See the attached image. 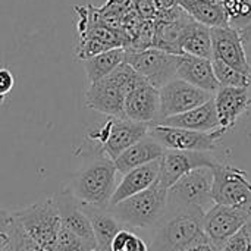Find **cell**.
Instances as JSON below:
<instances>
[{
	"mask_svg": "<svg viewBox=\"0 0 251 251\" xmlns=\"http://www.w3.org/2000/svg\"><path fill=\"white\" fill-rule=\"evenodd\" d=\"M116 174L112 159L94 154V159L76 174L69 190L79 203L107 209L118 185Z\"/></svg>",
	"mask_w": 251,
	"mask_h": 251,
	"instance_id": "obj_2",
	"label": "cell"
},
{
	"mask_svg": "<svg viewBox=\"0 0 251 251\" xmlns=\"http://www.w3.org/2000/svg\"><path fill=\"white\" fill-rule=\"evenodd\" d=\"M82 210L90 219L93 228L96 251H112V241L115 235L124 228V225L107 209L96 207L91 204H82Z\"/></svg>",
	"mask_w": 251,
	"mask_h": 251,
	"instance_id": "obj_22",
	"label": "cell"
},
{
	"mask_svg": "<svg viewBox=\"0 0 251 251\" xmlns=\"http://www.w3.org/2000/svg\"><path fill=\"white\" fill-rule=\"evenodd\" d=\"M1 251H12V250H10V249H9V246H7L6 249H3V250H1Z\"/></svg>",
	"mask_w": 251,
	"mask_h": 251,
	"instance_id": "obj_36",
	"label": "cell"
},
{
	"mask_svg": "<svg viewBox=\"0 0 251 251\" xmlns=\"http://www.w3.org/2000/svg\"><path fill=\"white\" fill-rule=\"evenodd\" d=\"M125 62L159 90L176 78L179 56L150 47L144 50H125Z\"/></svg>",
	"mask_w": 251,
	"mask_h": 251,
	"instance_id": "obj_10",
	"label": "cell"
},
{
	"mask_svg": "<svg viewBox=\"0 0 251 251\" xmlns=\"http://www.w3.org/2000/svg\"><path fill=\"white\" fill-rule=\"evenodd\" d=\"M218 157L207 151H182L166 150L159 159V176L157 182L169 190L182 176L199 168H213L218 163Z\"/></svg>",
	"mask_w": 251,
	"mask_h": 251,
	"instance_id": "obj_11",
	"label": "cell"
},
{
	"mask_svg": "<svg viewBox=\"0 0 251 251\" xmlns=\"http://www.w3.org/2000/svg\"><path fill=\"white\" fill-rule=\"evenodd\" d=\"M85 251H94V250H85Z\"/></svg>",
	"mask_w": 251,
	"mask_h": 251,
	"instance_id": "obj_37",
	"label": "cell"
},
{
	"mask_svg": "<svg viewBox=\"0 0 251 251\" xmlns=\"http://www.w3.org/2000/svg\"><path fill=\"white\" fill-rule=\"evenodd\" d=\"M124 113L126 119L134 122L147 125L157 124L160 113L159 90L147 81H143L126 96Z\"/></svg>",
	"mask_w": 251,
	"mask_h": 251,
	"instance_id": "obj_16",
	"label": "cell"
},
{
	"mask_svg": "<svg viewBox=\"0 0 251 251\" xmlns=\"http://www.w3.org/2000/svg\"><path fill=\"white\" fill-rule=\"evenodd\" d=\"M219 251H251V246L246 232L243 231V228L234 234L229 240H226L219 249Z\"/></svg>",
	"mask_w": 251,
	"mask_h": 251,
	"instance_id": "obj_31",
	"label": "cell"
},
{
	"mask_svg": "<svg viewBox=\"0 0 251 251\" xmlns=\"http://www.w3.org/2000/svg\"><path fill=\"white\" fill-rule=\"evenodd\" d=\"M249 216H250L249 213L240 209L215 204L204 213L203 218L204 234L215 244V247L219 249L226 240H229L234 234H237L244 226Z\"/></svg>",
	"mask_w": 251,
	"mask_h": 251,
	"instance_id": "obj_14",
	"label": "cell"
},
{
	"mask_svg": "<svg viewBox=\"0 0 251 251\" xmlns=\"http://www.w3.org/2000/svg\"><path fill=\"white\" fill-rule=\"evenodd\" d=\"M210 37L215 59H219L221 62L251 76V63L244 49L246 44L237 29L229 25L210 28Z\"/></svg>",
	"mask_w": 251,
	"mask_h": 251,
	"instance_id": "obj_13",
	"label": "cell"
},
{
	"mask_svg": "<svg viewBox=\"0 0 251 251\" xmlns=\"http://www.w3.org/2000/svg\"><path fill=\"white\" fill-rule=\"evenodd\" d=\"M213 172L210 168H199L182 176L168 190L166 210H203L212 200Z\"/></svg>",
	"mask_w": 251,
	"mask_h": 251,
	"instance_id": "obj_7",
	"label": "cell"
},
{
	"mask_svg": "<svg viewBox=\"0 0 251 251\" xmlns=\"http://www.w3.org/2000/svg\"><path fill=\"white\" fill-rule=\"evenodd\" d=\"M226 129L218 128L210 132L191 131L184 128L166 126L160 124L150 125L149 135L154 138L165 150H182V151H207L218 150L221 138Z\"/></svg>",
	"mask_w": 251,
	"mask_h": 251,
	"instance_id": "obj_9",
	"label": "cell"
},
{
	"mask_svg": "<svg viewBox=\"0 0 251 251\" xmlns=\"http://www.w3.org/2000/svg\"><path fill=\"white\" fill-rule=\"evenodd\" d=\"M150 125L134 122L126 118H112L100 125L99 128L90 131L85 137L88 147L103 153L106 157L115 160L126 149L149 135Z\"/></svg>",
	"mask_w": 251,
	"mask_h": 251,
	"instance_id": "obj_5",
	"label": "cell"
},
{
	"mask_svg": "<svg viewBox=\"0 0 251 251\" xmlns=\"http://www.w3.org/2000/svg\"><path fill=\"white\" fill-rule=\"evenodd\" d=\"M216 251H219V250H216Z\"/></svg>",
	"mask_w": 251,
	"mask_h": 251,
	"instance_id": "obj_38",
	"label": "cell"
},
{
	"mask_svg": "<svg viewBox=\"0 0 251 251\" xmlns=\"http://www.w3.org/2000/svg\"><path fill=\"white\" fill-rule=\"evenodd\" d=\"M203 210H166L163 219L156 225L150 251H184L204 237Z\"/></svg>",
	"mask_w": 251,
	"mask_h": 251,
	"instance_id": "obj_3",
	"label": "cell"
},
{
	"mask_svg": "<svg viewBox=\"0 0 251 251\" xmlns=\"http://www.w3.org/2000/svg\"><path fill=\"white\" fill-rule=\"evenodd\" d=\"M53 200H54V204L60 218V225L69 229L71 232H74L76 237H79L90 246H93L96 251L94 234H93L90 219L82 210V204L74 197L71 190L65 188L56 193L53 196Z\"/></svg>",
	"mask_w": 251,
	"mask_h": 251,
	"instance_id": "obj_15",
	"label": "cell"
},
{
	"mask_svg": "<svg viewBox=\"0 0 251 251\" xmlns=\"http://www.w3.org/2000/svg\"><path fill=\"white\" fill-rule=\"evenodd\" d=\"M226 12L228 24L237 29L244 41H251V0H219Z\"/></svg>",
	"mask_w": 251,
	"mask_h": 251,
	"instance_id": "obj_26",
	"label": "cell"
},
{
	"mask_svg": "<svg viewBox=\"0 0 251 251\" xmlns=\"http://www.w3.org/2000/svg\"><path fill=\"white\" fill-rule=\"evenodd\" d=\"M243 231L246 232V235H247V238H249V241H250V246H251V215L249 216L247 222L244 224V226H243Z\"/></svg>",
	"mask_w": 251,
	"mask_h": 251,
	"instance_id": "obj_35",
	"label": "cell"
},
{
	"mask_svg": "<svg viewBox=\"0 0 251 251\" xmlns=\"http://www.w3.org/2000/svg\"><path fill=\"white\" fill-rule=\"evenodd\" d=\"M212 172L213 203L240 209L251 215V181L247 172L222 162H218L212 168Z\"/></svg>",
	"mask_w": 251,
	"mask_h": 251,
	"instance_id": "obj_6",
	"label": "cell"
},
{
	"mask_svg": "<svg viewBox=\"0 0 251 251\" xmlns=\"http://www.w3.org/2000/svg\"><path fill=\"white\" fill-rule=\"evenodd\" d=\"M9 249L12 251H46L15 219L9 234Z\"/></svg>",
	"mask_w": 251,
	"mask_h": 251,
	"instance_id": "obj_28",
	"label": "cell"
},
{
	"mask_svg": "<svg viewBox=\"0 0 251 251\" xmlns=\"http://www.w3.org/2000/svg\"><path fill=\"white\" fill-rule=\"evenodd\" d=\"M168 207V190L157 181L147 190L128 197L107 210L124 225L138 229L156 226L165 216Z\"/></svg>",
	"mask_w": 251,
	"mask_h": 251,
	"instance_id": "obj_4",
	"label": "cell"
},
{
	"mask_svg": "<svg viewBox=\"0 0 251 251\" xmlns=\"http://www.w3.org/2000/svg\"><path fill=\"white\" fill-rule=\"evenodd\" d=\"M110 249L112 251H150L144 240H141L138 235L126 228H122L115 235Z\"/></svg>",
	"mask_w": 251,
	"mask_h": 251,
	"instance_id": "obj_29",
	"label": "cell"
},
{
	"mask_svg": "<svg viewBox=\"0 0 251 251\" xmlns=\"http://www.w3.org/2000/svg\"><path fill=\"white\" fill-rule=\"evenodd\" d=\"M215 107L219 119V126L229 131L237 121L251 109V96L249 88L219 87L213 96Z\"/></svg>",
	"mask_w": 251,
	"mask_h": 251,
	"instance_id": "obj_17",
	"label": "cell"
},
{
	"mask_svg": "<svg viewBox=\"0 0 251 251\" xmlns=\"http://www.w3.org/2000/svg\"><path fill=\"white\" fill-rule=\"evenodd\" d=\"M122 62H125V49L116 47V49H110L103 53H99L96 56H91L88 59H84L82 65H84L88 82L93 84L107 76Z\"/></svg>",
	"mask_w": 251,
	"mask_h": 251,
	"instance_id": "obj_25",
	"label": "cell"
},
{
	"mask_svg": "<svg viewBox=\"0 0 251 251\" xmlns=\"http://www.w3.org/2000/svg\"><path fill=\"white\" fill-rule=\"evenodd\" d=\"M146 81L126 62H122L103 79L90 84L85 93V106L112 118H125L124 106L126 96Z\"/></svg>",
	"mask_w": 251,
	"mask_h": 251,
	"instance_id": "obj_1",
	"label": "cell"
},
{
	"mask_svg": "<svg viewBox=\"0 0 251 251\" xmlns=\"http://www.w3.org/2000/svg\"><path fill=\"white\" fill-rule=\"evenodd\" d=\"M166 150L150 135L144 137L129 149H126L121 156H118L113 163L118 171V174H126L135 168H140L143 165H147L150 162L159 160Z\"/></svg>",
	"mask_w": 251,
	"mask_h": 251,
	"instance_id": "obj_21",
	"label": "cell"
},
{
	"mask_svg": "<svg viewBox=\"0 0 251 251\" xmlns=\"http://www.w3.org/2000/svg\"><path fill=\"white\" fill-rule=\"evenodd\" d=\"M179 51L182 54L203 57V59H212V37H210V28L194 21L190 18L184 26L181 41H179Z\"/></svg>",
	"mask_w": 251,
	"mask_h": 251,
	"instance_id": "obj_23",
	"label": "cell"
},
{
	"mask_svg": "<svg viewBox=\"0 0 251 251\" xmlns=\"http://www.w3.org/2000/svg\"><path fill=\"white\" fill-rule=\"evenodd\" d=\"M85 250H94L93 246H90L88 243H85L84 240H81L79 237H76L74 232H71L69 229H66L65 226L60 225V229L57 232L56 241L51 251H85Z\"/></svg>",
	"mask_w": 251,
	"mask_h": 251,
	"instance_id": "obj_30",
	"label": "cell"
},
{
	"mask_svg": "<svg viewBox=\"0 0 251 251\" xmlns=\"http://www.w3.org/2000/svg\"><path fill=\"white\" fill-rule=\"evenodd\" d=\"M157 124L166 125V126L191 129V131H201V132H210V131L221 128L213 99H210L204 104L194 107L188 112H184L181 115L165 118V119L159 121Z\"/></svg>",
	"mask_w": 251,
	"mask_h": 251,
	"instance_id": "obj_19",
	"label": "cell"
},
{
	"mask_svg": "<svg viewBox=\"0 0 251 251\" xmlns=\"http://www.w3.org/2000/svg\"><path fill=\"white\" fill-rule=\"evenodd\" d=\"M12 213L0 209V251L9 246V234L12 228Z\"/></svg>",
	"mask_w": 251,
	"mask_h": 251,
	"instance_id": "obj_32",
	"label": "cell"
},
{
	"mask_svg": "<svg viewBox=\"0 0 251 251\" xmlns=\"http://www.w3.org/2000/svg\"><path fill=\"white\" fill-rule=\"evenodd\" d=\"M176 78L187 81L188 84L210 94H215L221 87L213 72L212 59H203L188 54L179 56Z\"/></svg>",
	"mask_w": 251,
	"mask_h": 251,
	"instance_id": "obj_18",
	"label": "cell"
},
{
	"mask_svg": "<svg viewBox=\"0 0 251 251\" xmlns=\"http://www.w3.org/2000/svg\"><path fill=\"white\" fill-rule=\"evenodd\" d=\"M176 4L194 21L209 26H228L226 12L219 0H176Z\"/></svg>",
	"mask_w": 251,
	"mask_h": 251,
	"instance_id": "obj_24",
	"label": "cell"
},
{
	"mask_svg": "<svg viewBox=\"0 0 251 251\" xmlns=\"http://www.w3.org/2000/svg\"><path fill=\"white\" fill-rule=\"evenodd\" d=\"M212 66L215 76L221 87H240V88H249L251 85V76L240 72L238 69L221 62L219 59H212Z\"/></svg>",
	"mask_w": 251,
	"mask_h": 251,
	"instance_id": "obj_27",
	"label": "cell"
},
{
	"mask_svg": "<svg viewBox=\"0 0 251 251\" xmlns=\"http://www.w3.org/2000/svg\"><path fill=\"white\" fill-rule=\"evenodd\" d=\"M218 249L215 247V244L207 238V235L201 237L200 240H197L196 243H193L190 247H187L184 251H216Z\"/></svg>",
	"mask_w": 251,
	"mask_h": 251,
	"instance_id": "obj_34",
	"label": "cell"
},
{
	"mask_svg": "<svg viewBox=\"0 0 251 251\" xmlns=\"http://www.w3.org/2000/svg\"><path fill=\"white\" fill-rule=\"evenodd\" d=\"M0 209H1V207H0Z\"/></svg>",
	"mask_w": 251,
	"mask_h": 251,
	"instance_id": "obj_39",
	"label": "cell"
},
{
	"mask_svg": "<svg viewBox=\"0 0 251 251\" xmlns=\"http://www.w3.org/2000/svg\"><path fill=\"white\" fill-rule=\"evenodd\" d=\"M12 216L44 250L51 251L60 229V218L53 197L15 210Z\"/></svg>",
	"mask_w": 251,
	"mask_h": 251,
	"instance_id": "obj_8",
	"label": "cell"
},
{
	"mask_svg": "<svg viewBox=\"0 0 251 251\" xmlns=\"http://www.w3.org/2000/svg\"><path fill=\"white\" fill-rule=\"evenodd\" d=\"M15 85V78L7 68H0V106L3 104L6 96L12 91Z\"/></svg>",
	"mask_w": 251,
	"mask_h": 251,
	"instance_id": "obj_33",
	"label": "cell"
},
{
	"mask_svg": "<svg viewBox=\"0 0 251 251\" xmlns=\"http://www.w3.org/2000/svg\"><path fill=\"white\" fill-rule=\"evenodd\" d=\"M159 176V160L150 162L140 168H135L122 175L121 182L116 185V190L112 196L110 206L132 197L147 188H150Z\"/></svg>",
	"mask_w": 251,
	"mask_h": 251,
	"instance_id": "obj_20",
	"label": "cell"
},
{
	"mask_svg": "<svg viewBox=\"0 0 251 251\" xmlns=\"http://www.w3.org/2000/svg\"><path fill=\"white\" fill-rule=\"evenodd\" d=\"M213 96L215 94L203 91L188 84L187 81L174 78L162 88H159V99H160L159 121L199 107L206 101H209L210 99H213Z\"/></svg>",
	"mask_w": 251,
	"mask_h": 251,
	"instance_id": "obj_12",
	"label": "cell"
}]
</instances>
